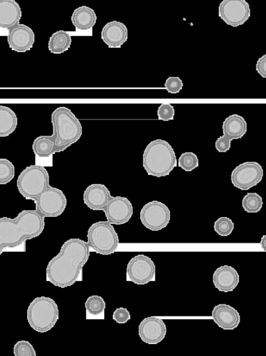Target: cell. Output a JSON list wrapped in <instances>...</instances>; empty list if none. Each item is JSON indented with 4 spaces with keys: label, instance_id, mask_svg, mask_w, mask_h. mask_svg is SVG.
Returning a JSON list of instances; mask_svg holds the SVG:
<instances>
[{
    "label": "cell",
    "instance_id": "obj_31",
    "mask_svg": "<svg viewBox=\"0 0 266 356\" xmlns=\"http://www.w3.org/2000/svg\"><path fill=\"white\" fill-rule=\"evenodd\" d=\"M15 356H36V352L32 344L26 340L18 341L13 347Z\"/></svg>",
    "mask_w": 266,
    "mask_h": 356
},
{
    "label": "cell",
    "instance_id": "obj_13",
    "mask_svg": "<svg viewBox=\"0 0 266 356\" xmlns=\"http://www.w3.org/2000/svg\"><path fill=\"white\" fill-rule=\"evenodd\" d=\"M103 211L109 223L123 225L131 218L133 207L128 198L122 196H112Z\"/></svg>",
    "mask_w": 266,
    "mask_h": 356
},
{
    "label": "cell",
    "instance_id": "obj_28",
    "mask_svg": "<svg viewBox=\"0 0 266 356\" xmlns=\"http://www.w3.org/2000/svg\"><path fill=\"white\" fill-rule=\"evenodd\" d=\"M178 166L186 172H190L199 166V159L192 152L182 153L178 159Z\"/></svg>",
    "mask_w": 266,
    "mask_h": 356
},
{
    "label": "cell",
    "instance_id": "obj_30",
    "mask_svg": "<svg viewBox=\"0 0 266 356\" xmlns=\"http://www.w3.org/2000/svg\"><path fill=\"white\" fill-rule=\"evenodd\" d=\"M213 227L218 235L228 236L234 229V222L228 217L222 216L215 221Z\"/></svg>",
    "mask_w": 266,
    "mask_h": 356
},
{
    "label": "cell",
    "instance_id": "obj_18",
    "mask_svg": "<svg viewBox=\"0 0 266 356\" xmlns=\"http://www.w3.org/2000/svg\"><path fill=\"white\" fill-rule=\"evenodd\" d=\"M211 317L217 325L223 330H234L240 322L239 312L232 306L224 303L214 307Z\"/></svg>",
    "mask_w": 266,
    "mask_h": 356
},
{
    "label": "cell",
    "instance_id": "obj_29",
    "mask_svg": "<svg viewBox=\"0 0 266 356\" xmlns=\"http://www.w3.org/2000/svg\"><path fill=\"white\" fill-rule=\"evenodd\" d=\"M15 169L13 163L7 159H0V184L9 183L15 177Z\"/></svg>",
    "mask_w": 266,
    "mask_h": 356
},
{
    "label": "cell",
    "instance_id": "obj_25",
    "mask_svg": "<svg viewBox=\"0 0 266 356\" xmlns=\"http://www.w3.org/2000/svg\"><path fill=\"white\" fill-rule=\"evenodd\" d=\"M72 44V37L67 31L60 30L53 33L49 38L48 49L54 54L67 51Z\"/></svg>",
    "mask_w": 266,
    "mask_h": 356
},
{
    "label": "cell",
    "instance_id": "obj_2",
    "mask_svg": "<svg viewBox=\"0 0 266 356\" xmlns=\"http://www.w3.org/2000/svg\"><path fill=\"white\" fill-rule=\"evenodd\" d=\"M44 225V218L36 210H23L15 218H0V255L25 252L26 241L40 235Z\"/></svg>",
    "mask_w": 266,
    "mask_h": 356
},
{
    "label": "cell",
    "instance_id": "obj_27",
    "mask_svg": "<svg viewBox=\"0 0 266 356\" xmlns=\"http://www.w3.org/2000/svg\"><path fill=\"white\" fill-rule=\"evenodd\" d=\"M262 197L257 193H247L242 198V206L243 209L250 213H258L263 207Z\"/></svg>",
    "mask_w": 266,
    "mask_h": 356
},
{
    "label": "cell",
    "instance_id": "obj_9",
    "mask_svg": "<svg viewBox=\"0 0 266 356\" xmlns=\"http://www.w3.org/2000/svg\"><path fill=\"white\" fill-rule=\"evenodd\" d=\"M171 218L170 211L164 203L153 200L145 204L140 210L142 224L151 231H160L165 228Z\"/></svg>",
    "mask_w": 266,
    "mask_h": 356
},
{
    "label": "cell",
    "instance_id": "obj_32",
    "mask_svg": "<svg viewBox=\"0 0 266 356\" xmlns=\"http://www.w3.org/2000/svg\"><path fill=\"white\" fill-rule=\"evenodd\" d=\"M175 115L174 107L169 103L161 104L157 110L158 119L163 121L174 120Z\"/></svg>",
    "mask_w": 266,
    "mask_h": 356
},
{
    "label": "cell",
    "instance_id": "obj_26",
    "mask_svg": "<svg viewBox=\"0 0 266 356\" xmlns=\"http://www.w3.org/2000/svg\"><path fill=\"white\" fill-rule=\"evenodd\" d=\"M86 319H103L106 302L99 295L89 296L85 302Z\"/></svg>",
    "mask_w": 266,
    "mask_h": 356
},
{
    "label": "cell",
    "instance_id": "obj_17",
    "mask_svg": "<svg viewBox=\"0 0 266 356\" xmlns=\"http://www.w3.org/2000/svg\"><path fill=\"white\" fill-rule=\"evenodd\" d=\"M111 197L110 191L104 184H92L83 192V202L92 210L103 211Z\"/></svg>",
    "mask_w": 266,
    "mask_h": 356
},
{
    "label": "cell",
    "instance_id": "obj_35",
    "mask_svg": "<svg viewBox=\"0 0 266 356\" xmlns=\"http://www.w3.org/2000/svg\"><path fill=\"white\" fill-rule=\"evenodd\" d=\"M231 141V138L223 134L215 140V149L219 153H225L230 149Z\"/></svg>",
    "mask_w": 266,
    "mask_h": 356
},
{
    "label": "cell",
    "instance_id": "obj_3",
    "mask_svg": "<svg viewBox=\"0 0 266 356\" xmlns=\"http://www.w3.org/2000/svg\"><path fill=\"white\" fill-rule=\"evenodd\" d=\"M142 165L149 175L156 177L169 175L177 166V159L172 146L163 139L151 141L144 150Z\"/></svg>",
    "mask_w": 266,
    "mask_h": 356
},
{
    "label": "cell",
    "instance_id": "obj_23",
    "mask_svg": "<svg viewBox=\"0 0 266 356\" xmlns=\"http://www.w3.org/2000/svg\"><path fill=\"white\" fill-rule=\"evenodd\" d=\"M56 137L51 136H39L35 138L32 144V149L36 157L47 159L52 156L55 146Z\"/></svg>",
    "mask_w": 266,
    "mask_h": 356
},
{
    "label": "cell",
    "instance_id": "obj_16",
    "mask_svg": "<svg viewBox=\"0 0 266 356\" xmlns=\"http://www.w3.org/2000/svg\"><path fill=\"white\" fill-rule=\"evenodd\" d=\"M22 10L15 0H0V36L7 35L9 29L19 22Z\"/></svg>",
    "mask_w": 266,
    "mask_h": 356
},
{
    "label": "cell",
    "instance_id": "obj_21",
    "mask_svg": "<svg viewBox=\"0 0 266 356\" xmlns=\"http://www.w3.org/2000/svg\"><path fill=\"white\" fill-rule=\"evenodd\" d=\"M71 22L77 31H91L96 24L97 15L92 8L82 6L73 11Z\"/></svg>",
    "mask_w": 266,
    "mask_h": 356
},
{
    "label": "cell",
    "instance_id": "obj_14",
    "mask_svg": "<svg viewBox=\"0 0 266 356\" xmlns=\"http://www.w3.org/2000/svg\"><path fill=\"white\" fill-rule=\"evenodd\" d=\"M7 41L12 51L26 52L33 47L35 33L29 26L18 23L9 29Z\"/></svg>",
    "mask_w": 266,
    "mask_h": 356
},
{
    "label": "cell",
    "instance_id": "obj_4",
    "mask_svg": "<svg viewBox=\"0 0 266 356\" xmlns=\"http://www.w3.org/2000/svg\"><path fill=\"white\" fill-rule=\"evenodd\" d=\"M51 118L53 134L56 137L53 154L64 151L81 138L83 133L81 123L69 108H56Z\"/></svg>",
    "mask_w": 266,
    "mask_h": 356
},
{
    "label": "cell",
    "instance_id": "obj_8",
    "mask_svg": "<svg viewBox=\"0 0 266 356\" xmlns=\"http://www.w3.org/2000/svg\"><path fill=\"white\" fill-rule=\"evenodd\" d=\"M33 201L35 203V210L44 218L60 216L67 206V198L63 191L51 186Z\"/></svg>",
    "mask_w": 266,
    "mask_h": 356
},
{
    "label": "cell",
    "instance_id": "obj_15",
    "mask_svg": "<svg viewBox=\"0 0 266 356\" xmlns=\"http://www.w3.org/2000/svg\"><path fill=\"white\" fill-rule=\"evenodd\" d=\"M167 327L163 320L157 316L144 318L138 326L140 339L147 344H157L165 337Z\"/></svg>",
    "mask_w": 266,
    "mask_h": 356
},
{
    "label": "cell",
    "instance_id": "obj_20",
    "mask_svg": "<svg viewBox=\"0 0 266 356\" xmlns=\"http://www.w3.org/2000/svg\"><path fill=\"white\" fill-rule=\"evenodd\" d=\"M240 282L238 271L232 266L224 265L218 267L213 273V282L219 291L230 292L233 291Z\"/></svg>",
    "mask_w": 266,
    "mask_h": 356
},
{
    "label": "cell",
    "instance_id": "obj_11",
    "mask_svg": "<svg viewBox=\"0 0 266 356\" xmlns=\"http://www.w3.org/2000/svg\"><path fill=\"white\" fill-rule=\"evenodd\" d=\"M156 280V266L148 256L139 254L132 257L126 266V281L146 284Z\"/></svg>",
    "mask_w": 266,
    "mask_h": 356
},
{
    "label": "cell",
    "instance_id": "obj_22",
    "mask_svg": "<svg viewBox=\"0 0 266 356\" xmlns=\"http://www.w3.org/2000/svg\"><path fill=\"white\" fill-rule=\"evenodd\" d=\"M247 131V123L238 114H231L222 123L223 134L233 140L242 138Z\"/></svg>",
    "mask_w": 266,
    "mask_h": 356
},
{
    "label": "cell",
    "instance_id": "obj_19",
    "mask_svg": "<svg viewBox=\"0 0 266 356\" xmlns=\"http://www.w3.org/2000/svg\"><path fill=\"white\" fill-rule=\"evenodd\" d=\"M101 38L109 48H120L128 39V29L122 22L112 21L103 26Z\"/></svg>",
    "mask_w": 266,
    "mask_h": 356
},
{
    "label": "cell",
    "instance_id": "obj_12",
    "mask_svg": "<svg viewBox=\"0 0 266 356\" xmlns=\"http://www.w3.org/2000/svg\"><path fill=\"white\" fill-rule=\"evenodd\" d=\"M218 15L226 24L238 27L248 20L251 9L246 0H222L219 5Z\"/></svg>",
    "mask_w": 266,
    "mask_h": 356
},
{
    "label": "cell",
    "instance_id": "obj_7",
    "mask_svg": "<svg viewBox=\"0 0 266 356\" xmlns=\"http://www.w3.org/2000/svg\"><path fill=\"white\" fill-rule=\"evenodd\" d=\"M49 175L45 167L31 165L19 175L17 187L19 193L26 200H34L42 192L49 187Z\"/></svg>",
    "mask_w": 266,
    "mask_h": 356
},
{
    "label": "cell",
    "instance_id": "obj_36",
    "mask_svg": "<svg viewBox=\"0 0 266 356\" xmlns=\"http://www.w3.org/2000/svg\"><path fill=\"white\" fill-rule=\"evenodd\" d=\"M257 72L263 78L266 77V55L258 58L256 64Z\"/></svg>",
    "mask_w": 266,
    "mask_h": 356
},
{
    "label": "cell",
    "instance_id": "obj_10",
    "mask_svg": "<svg viewBox=\"0 0 266 356\" xmlns=\"http://www.w3.org/2000/svg\"><path fill=\"white\" fill-rule=\"evenodd\" d=\"M263 177V169L256 161H246L231 172V181L234 187L247 191L259 184Z\"/></svg>",
    "mask_w": 266,
    "mask_h": 356
},
{
    "label": "cell",
    "instance_id": "obj_34",
    "mask_svg": "<svg viewBox=\"0 0 266 356\" xmlns=\"http://www.w3.org/2000/svg\"><path fill=\"white\" fill-rule=\"evenodd\" d=\"M113 319L117 323L124 324L131 319V314L126 308L118 307L113 313Z\"/></svg>",
    "mask_w": 266,
    "mask_h": 356
},
{
    "label": "cell",
    "instance_id": "obj_5",
    "mask_svg": "<svg viewBox=\"0 0 266 356\" xmlns=\"http://www.w3.org/2000/svg\"><path fill=\"white\" fill-rule=\"evenodd\" d=\"M26 316L31 328L38 332H47L54 327L58 319V305L49 297H37L29 304Z\"/></svg>",
    "mask_w": 266,
    "mask_h": 356
},
{
    "label": "cell",
    "instance_id": "obj_6",
    "mask_svg": "<svg viewBox=\"0 0 266 356\" xmlns=\"http://www.w3.org/2000/svg\"><path fill=\"white\" fill-rule=\"evenodd\" d=\"M87 238L90 251L102 255L113 254L119 245L117 233L107 220L93 223L88 229Z\"/></svg>",
    "mask_w": 266,
    "mask_h": 356
},
{
    "label": "cell",
    "instance_id": "obj_24",
    "mask_svg": "<svg viewBox=\"0 0 266 356\" xmlns=\"http://www.w3.org/2000/svg\"><path fill=\"white\" fill-rule=\"evenodd\" d=\"M17 126V117L10 107L0 105V137L13 134Z\"/></svg>",
    "mask_w": 266,
    "mask_h": 356
},
{
    "label": "cell",
    "instance_id": "obj_37",
    "mask_svg": "<svg viewBox=\"0 0 266 356\" xmlns=\"http://www.w3.org/2000/svg\"><path fill=\"white\" fill-rule=\"evenodd\" d=\"M260 245L263 249V251H266V236L263 235L261 238Z\"/></svg>",
    "mask_w": 266,
    "mask_h": 356
},
{
    "label": "cell",
    "instance_id": "obj_1",
    "mask_svg": "<svg viewBox=\"0 0 266 356\" xmlns=\"http://www.w3.org/2000/svg\"><path fill=\"white\" fill-rule=\"evenodd\" d=\"M90 250L87 242L69 238L60 252L48 263L46 280L53 285L65 288L83 280V268L88 260Z\"/></svg>",
    "mask_w": 266,
    "mask_h": 356
},
{
    "label": "cell",
    "instance_id": "obj_33",
    "mask_svg": "<svg viewBox=\"0 0 266 356\" xmlns=\"http://www.w3.org/2000/svg\"><path fill=\"white\" fill-rule=\"evenodd\" d=\"M164 86L169 93L176 94L182 90L183 83L178 76H169L165 80Z\"/></svg>",
    "mask_w": 266,
    "mask_h": 356
}]
</instances>
